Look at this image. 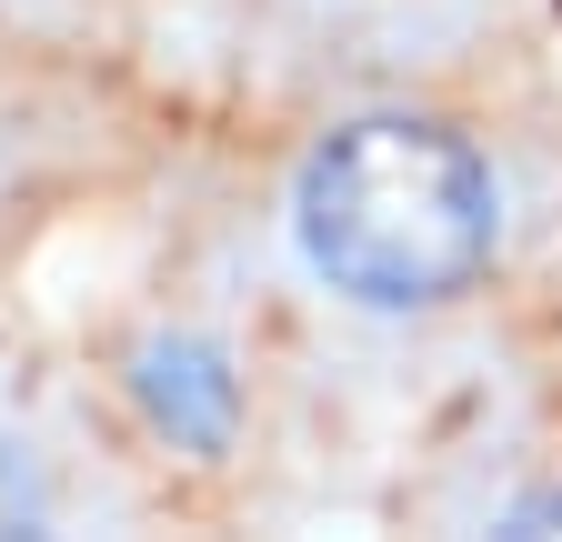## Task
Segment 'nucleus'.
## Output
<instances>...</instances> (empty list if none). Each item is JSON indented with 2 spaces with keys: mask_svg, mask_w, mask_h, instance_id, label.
<instances>
[{
  "mask_svg": "<svg viewBox=\"0 0 562 542\" xmlns=\"http://www.w3.org/2000/svg\"><path fill=\"white\" fill-rule=\"evenodd\" d=\"M302 261L362 312H432L482 282L503 241V181L442 121L372 111L341 121L292 191Z\"/></svg>",
  "mask_w": 562,
  "mask_h": 542,
  "instance_id": "nucleus-1",
  "label": "nucleus"
},
{
  "mask_svg": "<svg viewBox=\"0 0 562 542\" xmlns=\"http://www.w3.org/2000/svg\"><path fill=\"white\" fill-rule=\"evenodd\" d=\"M552 522H562V493H552V503H522V512H513V532H552Z\"/></svg>",
  "mask_w": 562,
  "mask_h": 542,
  "instance_id": "nucleus-4",
  "label": "nucleus"
},
{
  "mask_svg": "<svg viewBox=\"0 0 562 542\" xmlns=\"http://www.w3.org/2000/svg\"><path fill=\"white\" fill-rule=\"evenodd\" d=\"M140 402H151L161 432H181L201 452L232 432V372H222V352H201V342H151V352H140Z\"/></svg>",
  "mask_w": 562,
  "mask_h": 542,
  "instance_id": "nucleus-2",
  "label": "nucleus"
},
{
  "mask_svg": "<svg viewBox=\"0 0 562 542\" xmlns=\"http://www.w3.org/2000/svg\"><path fill=\"white\" fill-rule=\"evenodd\" d=\"M0 532H41V483H31L11 432H0Z\"/></svg>",
  "mask_w": 562,
  "mask_h": 542,
  "instance_id": "nucleus-3",
  "label": "nucleus"
}]
</instances>
